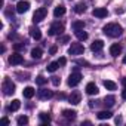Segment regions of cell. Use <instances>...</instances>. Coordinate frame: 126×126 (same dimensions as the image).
Segmentation results:
<instances>
[{
    "label": "cell",
    "mask_w": 126,
    "mask_h": 126,
    "mask_svg": "<svg viewBox=\"0 0 126 126\" xmlns=\"http://www.w3.org/2000/svg\"><path fill=\"white\" fill-rule=\"evenodd\" d=\"M102 31L108 37H120L122 33H123V28H122V25H119L116 22H110V24L102 27Z\"/></svg>",
    "instance_id": "cell-1"
},
{
    "label": "cell",
    "mask_w": 126,
    "mask_h": 126,
    "mask_svg": "<svg viewBox=\"0 0 126 126\" xmlns=\"http://www.w3.org/2000/svg\"><path fill=\"white\" fill-rule=\"evenodd\" d=\"M2 91H3V94H5V95H12V94L15 92V83L12 82V79L5 77L3 85H2Z\"/></svg>",
    "instance_id": "cell-2"
},
{
    "label": "cell",
    "mask_w": 126,
    "mask_h": 126,
    "mask_svg": "<svg viewBox=\"0 0 126 126\" xmlns=\"http://www.w3.org/2000/svg\"><path fill=\"white\" fill-rule=\"evenodd\" d=\"M80 80H82V74H80L79 71H74V73H71V74H70V77H68L67 83H68V86L74 88V86H77V85L80 83Z\"/></svg>",
    "instance_id": "cell-3"
},
{
    "label": "cell",
    "mask_w": 126,
    "mask_h": 126,
    "mask_svg": "<svg viewBox=\"0 0 126 126\" xmlns=\"http://www.w3.org/2000/svg\"><path fill=\"white\" fill-rule=\"evenodd\" d=\"M22 62H24V56L19 52H16V50L9 56V64L11 65H19V64H22Z\"/></svg>",
    "instance_id": "cell-4"
},
{
    "label": "cell",
    "mask_w": 126,
    "mask_h": 126,
    "mask_svg": "<svg viewBox=\"0 0 126 126\" xmlns=\"http://www.w3.org/2000/svg\"><path fill=\"white\" fill-rule=\"evenodd\" d=\"M62 31H64V25L62 24H59V22H53L50 27H49V36H58V34H61Z\"/></svg>",
    "instance_id": "cell-5"
},
{
    "label": "cell",
    "mask_w": 126,
    "mask_h": 126,
    "mask_svg": "<svg viewBox=\"0 0 126 126\" xmlns=\"http://www.w3.org/2000/svg\"><path fill=\"white\" fill-rule=\"evenodd\" d=\"M83 52H85V47L80 43H71V46L68 47V53L70 55H82Z\"/></svg>",
    "instance_id": "cell-6"
},
{
    "label": "cell",
    "mask_w": 126,
    "mask_h": 126,
    "mask_svg": "<svg viewBox=\"0 0 126 126\" xmlns=\"http://www.w3.org/2000/svg\"><path fill=\"white\" fill-rule=\"evenodd\" d=\"M47 15V11H46V8H39L36 12H34V15H33V21L34 22H40V21H43L45 19V16Z\"/></svg>",
    "instance_id": "cell-7"
},
{
    "label": "cell",
    "mask_w": 126,
    "mask_h": 126,
    "mask_svg": "<svg viewBox=\"0 0 126 126\" xmlns=\"http://www.w3.org/2000/svg\"><path fill=\"white\" fill-rule=\"evenodd\" d=\"M68 101H70V104H73V105H77V104L82 101V94H80V92H77V91L71 92V95L68 96Z\"/></svg>",
    "instance_id": "cell-8"
},
{
    "label": "cell",
    "mask_w": 126,
    "mask_h": 126,
    "mask_svg": "<svg viewBox=\"0 0 126 126\" xmlns=\"http://www.w3.org/2000/svg\"><path fill=\"white\" fill-rule=\"evenodd\" d=\"M92 15L96 16V18H105V16L108 15V11H107L105 8H95V9L92 11Z\"/></svg>",
    "instance_id": "cell-9"
},
{
    "label": "cell",
    "mask_w": 126,
    "mask_h": 126,
    "mask_svg": "<svg viewBox=\"0 0 126 126\" xmlns=\"http://www.w3.org/2000/svg\"><path fill=\"white\" fill-rule=\"evenodd\" d=\"M28 9H30V3L28 2H18V5H16V12L18 14H24Z\"/></svg>",
    "instance_id": "cell-10"
},
{
    "label": "cell",
    "mask_w": 126,
    "mask_h": 126,
    "mask_svg": "<svg viewBox=\"0 0 126 126\" xmlns=\"http://www.w3.org/2000/svg\"><path fill=\"white\" fill-rule=\"evenodd\" d=\"M98 92H99V91H98V86H96L95 83L91 82V83L86 85V94H88V95H98Z\"/></svg>",
    "instance_id": "cell-11"
},
{
    "label": "cell",
    "mask_w": 126,
    "mask_h": 126,
    "mask_svg": "<svg viewBox=\"0 0 126 126\" xmlns=\"http://www.w3.org/2000/svg\"><path fill=\"white\" fill-rule=\"evenodd\" d=\"M37 94H39V98H40V99H49V98L53 96V92L49 91V89H40Z\"/></svg>",
    "instance_id": "cell-12"
},
{
    "label": "cell",
    "mask_w": 126,
    "mask_h": 126,
    "mask_svg": "<svg viewBox=\"0 0 126 126\" xmlns=\"http://www.w3.org/2000/svg\"><path fill=\"white\" fill-rule=\"evenodd\" d=\"M120 53H122V46H120V45L114 43V45L110 46V55H111V56H119Z\"/></svg>",
    "instance_id": "cell-13"
},
{
    "label": "cell",
    "mask_w": 126,
    "mask_h": 126,
    "mask_svg": "<svg viewBox=\"0 0 126 126\" xmlns=\"http://www.w3.org/2000/svg\"><path fill=\"white\" fill-rule=\"evenodd\" d=\"M102 47H104V42H102V40H95V42L91 45V50H92V52H99Z\"/></svg>",
    "instance_id": "cell-14"
},
{
    "label": "cell",
    "mask_w": 126,
    "mask_h": 126,
    "mask_svg": "<svg viewBox=\"0 0 126 126\" xmlns=\"http://www.w3.org/2000/svg\"><path fill=\"white\" fill-rule=\"evenodd\" d=\"M86 9H88V5H86L85 2H79V3L74 6V12H76V14H83V12H86Z\"/></svg>",
    "instance_id": "cell-15"
},
{
    "label": "cell",
    "mask_w": 126,
    "mask_h": 126,
    "mask_svg": "<svg viewBox=\"0 0 126 126\" xmlns=\"http://www.w3.org/2000/svg\"><path fill=\"white\" fill-rule=\"evenodd\" d=\"M30 34H31V37L36 39V40H40V39H42V31H40V28H37V27H31V28H30Z\"/></svg>",
    "instance_id": "cell-16"
},
{
    "label": "cell",
    "mask_w": 126,
    "mask_h": 126,
    "mask_svg": "<svg viewBox=\"0 0 126 126\" xmlns=\"http://www.w3.org/2000/svg\"><path fill=\"white\" fill-rule=\"evenodd\" d=\"M34 94H36V91H34V88H31V86H27V88L22 91V95H24V98H27V99L33 98Z\"/></svg>",
    "instance_id": "cell-17"
},
{
    "label": "cell",
    "mask_w": 126,
    "mask_h": 126,
    "mask_svg": "<svg viewBox=\"0 0 126 126\" xmlns=\"http://www.w3.org/2000/svg\"><path fill=\"white\" fill-rule=\"evenodd\" d=\"M65 14V6L64 5H59V6H56L55 8V11H53V15H55V18H59V16H62Z\"/></svg>",
    "instance_id": "cell-18"
},
{
    "label": "cell",
    "mask_w": 126,
    "mask_h": 126,
    "mask_svg": "<svg viewBox=\"0 0 126 126\" xmlns=\"http://www.w3.org/2000/svg\"><path fill=\"white\" fill-rule=\"evenodd\" d=\"M76 111L74 110H64V111H62V116H64L65 119H68V120H74L76 119Z\"/></svg>",
    "instance_id": "cell-19"
},
{
    "label": "cell",
    "mask_w": 126,
    "mask_h": 126,
    "mask_svg": "<svg viewBox=\"0 0 126 126\" xmlns=\"http://www.w3.org/2000/svg\"><path fill=\"white\" fill-rule=\"evenodd\" d=\"M98 119L99 120H105V119H111L113 117V114H111V111H108V110H104V111H99L98 114Z\"/></svg>",
    "instance_id": "cell-20"
},
{
    "label": "cell",
    "mask_w": 126,
    "mask_h": 126,
    "mask_svg": "<svg viewBox=\"0 0 126 126\" xmlns=\"http://www.w3.org/2000/svg\"><path fill=\"white\" fill-rule=\"evenodd\" d=\"M42 55H43V50H42L40 47H34V49H31V56H33L34 59H40Z\"/></svg>",
    "instance_id": "cell-21"
},
{
    "label": "cell",
    "mask_w": 126,
    "mask_h": 126,
    "mask_svg": "<svg viewBox=\"0 0 126 126\" xmlns=\"http://www.w3.org/2000/svg\"><path fill=\"white\" fill-rule=\"evenodd\" d=\"M19 107H21V101L19 99H14L11 102V105H9V111H18Z\"/></svg>",
    "instance_id": "cell-22"
},
{
    "label": "cell",
    "mask_w": 126,
    "mask_h": 126,
    "mask_svg": "<svg viewBox=\"0 0 126 126\" xmlns=\"http://www.w3.org/2000/svg\"><path fill=\"white\" fill-rule=\"evenodd\" d=\"M71 28H73L74 31H77V30H83V28H85V22H83V21H74V22L71 24Z\"/></svg>",
    "instance_id": "cell-23"
},
{
    "label": "cell",
    "mask_w": 126,
    "mask_h": 126,
    "mask_svg": "<svg viewBox=\"0 0 126 126\" xmlns=\"http://www.w3.org/2000/svg\"><path fill=\"white\" fill-rule=\"evenodd\" d=\"M76 33V37L80 40V42H83V40H86L88 39V33L86 31H83V30H77V31H74Z\"/></svg>",
    "instance_id": "cell-24"
},
{
    "label": "cell",
    "mask_w": 126,
    "mask_h": 126,
    "mask_svg": "<svg viewBox=\"0 0 126 126\" xmlns=\"http://www.w3.org/2000/svg\"><path fill=\"white\" fill-rule=\"evenodd\" d=\"M104 88L108 89V91H116L117 85H116L114 82H111V80H104Z\"/></svg>",
    "instance_id": "cell-25"
},
{
    "label": "cell",
    "mask_w": 126,
    "mask_h": 126,
    "mask_svg": "<svg viewBox=\"0 0 126 126\" xmlns=\"http://www.w3.org/2000/svg\"><path fill=\"white\" fill-rule=\"evenodd\" d=\"M114 101H116V98H114L113 95H108V96L104 98V104H105V107H113V105H114Z\"/></svg>",
    "instance_id": "cell-26"
},
{
    "label": "cell",
    "mask_w": 126,
    "mask_h": 126,
    "mask_svg": "<svg viewBox=\"0 0 126 126\" xmlns=\"http://www.w3.org/2000/svg\"><path fill=\"white\" fill-rule=\"evenodd\" d=\"M39 117H40V120H42V123H43V125H47V123L50 122V116H49L47 113H40V114H39Z\"/></svg>",
    "instance_id": "cell-27"
},
{
    "label": "cell",
    "mask_w": 126,
    "mask_h": 126,
    "mask_svg": "<svg viewBox=\"0 0 126 126\" xmlns=\"http://www.w3.org/2000/svg\"><path fill=\"white\" fill-rule=\"evenodd\" d=\"M58 67H59L58 61H53V62H50V64H49L46 68H47V71H49V73H53V71H56V70H58Z\"/></svg>",
    "instance_id": "cell-28"
},
{
    "label": "cell",
    "mask_w": 126,
    "mask_h": 126,
    "mask_svg": "<svg viewBox=\"0 0 126 126\" xmlns=\"http://www.w3.org/2000/svg\"><path fill=\"white\" fill-rule=\"evenodd\" d=\"M16 123H18L19 126H24V125L28 123V117H27V116H19L18 120H16Z\"/></svg>",
    "instance_id": "cell-29"
},
{
    "label": "cell",
    "mask_w": 126,
    "mask_h": 126,
    "mask_svg": "<svg viewBox=\"0 0 126 126\" xmlns=\"http://www.w3.org/2000/svg\"><path fill=\"white\" fill-rule=\"evenodd\" d=\"M14 49H15L16 52L24 50V49H25V43H15V45H14Z\"/></svg>",
    "instance_id": "cell-30"
},
{
    "label": "cell",
    "mask_w": 126,
    "mask_h": 126,
    "mask_svg": "<svg viewBox=\"0 0 126 126\" xmlns=\"http://www.w3.org/2000/svg\"><path fill=\"white\" fill-rule=\"evenodd\" d=\"M46 82H47V79H45L43 76H39V77L36 79V83H37V85H40V86H43Z\"/></svg>",
    "instance_id": "cell-31"
},
{
    "label": "cell",
    "mask_w": 126,
    "mask_h": 126,
    "mask_svg": "<svg viewBox=\"0 0 126 126\" xmlns=\"http://www.w3.org/2000/svg\"><path fill=\"white\" fill-rule=\"evenodd\" d=\"M50 82H52V85H53V86H59V85H61V79H59V77H56V76L50 77Z\"/></svg>",
    "instance_id": "cell-32"
},
{
    "label": "cell",
    "mask_w": 126,
    "mask_h": 126,
    "mask_svg": "<svg viewBox=\"0 0 126 126\" xmlns=\"http://www.w3.org/2000/svg\"><path fill=\"white\" fill-rule=\"evenodd\" d=\"M58 64H59L61 67H62V65H65V64H67V59H65L64 56H61V58L58 59Z\"/></svg>",
    "instance_id": "cell-33"
},
{
    "label": "cell",
    "mask_w": 126,
    "mask_h": 126,
    "mask_svg": "<svg viewBox=\"0 0 126 126\" xmlns=\"http://www.w3.org/2000/svg\"><path fill=\"white\" fill-rule=\"evenodd\" d=\"M68 40H70L68 36H62L61 39H58V43H65V42H68Z\"/></svg>",
    "instance_id": "cell-34"
},
{
    "label": "cell",
    "mask_w": 126,
    "mask_h": 126,
    "mask_svg": "<svg viewBox=\"0 0 126 126\" xmlns=\"http://www.w3.org/2000/svg\"><path fill=\"white\" fill-rule=\"evenodd\" d=\"M56 50H58V47H56V46H52V47L49 49V53H50V55H55Z\"/></svg>",
    "instance_id": "cell-35"
},
{
    "label": "cell",
    "mask_w": 126,
    "mask_h": 126,
    "mask_svg": "<svg viewBox=\"0 0 126 126\" xmlns=\"http://www.w3.org/2000/svg\"><path fill=\"white\" fill-rule=\"evenodd\" d=\"M77 64H80V65H88V61H85V59H79V61H77Z\"/></svg>",
    "instance_id": "cell-36"
},
{
    "label": "cell",
    "mask_w": 126,
    "mask_h": 126,
    "mask_svg": "<svg viewBox=\"0 0 126 126\" xmlns=\"http://www.w3.org/2000/svg\"><path fill=\"white\" fill-rule=\"evenodd\" d=\"M8 37H9V39H18V34H16V33H11Z\"/></svg>",
    "instance_id": "cell-37"
},
{
    "label": "cell",
    "mask_w": 126,
    "mask_h": 126,
    "mask_svg": "<svg viewBox=\"0 0 126 126\" xmlns=\"http://www.w3.org/2000/svg\"><path fill=\"white\" fill-rule=\"evenodd\" d=\"M114 122H116L117 125H119V123H122V117H120V116H117V117L114 119Z\"/></svg>",
    "instance_id": "cell-38"
},
{
    "label": "cell",
    "mask_w": 126,
    "mask_h": 126,
    "mask_svg": "<svg viewBox=\"0 0 126 126\" xmlns=\"http://www.w3.org/2000/svg\"><path fill=\"white\" fill-rule=\"evenodd\" d=\"M2 120H3V123H5V125H9V123H11V122H9V119H8V117H3V119H2Z\"/></svg>",
    "instance_id": "cell-39"
},
{
    "label": "cell",
    "mask_w": 126,
    "mask_h": 126,
    "mask_svg": "<svg viewBox=\"0 0 126 126\" xmlns=\"http://www.w3.org/2000/svg\"><path fill=\"white\" fill-rule=\"evenodd\" d=\"M122 98H123V99H126V88L122 91Z\"/></svg>",
    "instance_id": "cell-40"
},
{
    "label": "cell",
    "mask_w": 126,
    "mask_h": 126,
    "mask_svg": "<svg viewBox=\"0 0 126 126\" xmlns=\"http://www.w3.org/2000/svg\"><path fill=\"white\" fill-rule=\"evenodd\" d=\"M123 12H125L123 9H116V14H117V15H119V14H123Z\"/></svg>",
    "instance_id": "cell-41"
},
{
    "label": "cell",
    "mask_w": 126,
    "mask_h": 126,
    "mask_svg": "<svg viewBox=\"0 0 126 126\" xmlns=\"http://www.w3.org/2000/svg\"><path fill=\"white\" fill-rule=\"evenodd\" d=\"M123 64H126V55L123 56Z\"/></svg>",
    "instance_id": "cell-42"
},
{
    "label": "cell",
    "mask_w": 126,
    "mask_h": 126,
    "mask_svg": "<svg viewBox=\"0 0 126 126\" xmlns=\"http://www.w3.org/2000/svg\"><path fill=\"white\" fill-rule=\"evenodd\" d=\"M123 85H125V86H126V77H125V79H123Z\"/></svg>",
    "instance_id": "cell-43"
}]
</instances>
